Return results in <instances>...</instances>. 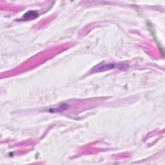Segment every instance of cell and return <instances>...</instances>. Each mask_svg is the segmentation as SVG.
I'll list each match as a JSON object with an SVG mask.
<instances>
[{
    "label": "cell",
    "instance_id": "1",
    "mask_svg": "<svg viewBox=\"0 0 165 165\" xmlns=\"http://www.w3.org/2000/svg\"><path fill=\"white\" fill-rule=\"evenodd\" d=\"M37 17H38V14H37V12H36V11L32 10V11H29V12H27L23 15V20H32Z\"/></svg>",
    "mask_w": 165,
    "mask_h": 165
}]
</instances>
